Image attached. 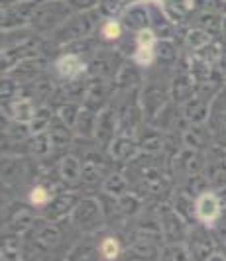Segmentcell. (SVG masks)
I'll use <instances>...</instances> for the list:
<instances>
[{
	"instance_id": "1",
	"label": "cell",
	"mask_w": 226,
	"mask_h": 261,
	"mask_svg": "<svg viewBox=\"0 0 226 261\" xmlns=\"http://www.w3.org/2000/svg\"><path fill=\"white\" fill-rule=\"evenodd\" d=\"M197 214L203 222L213 224L218 214H220V204H218V198L214 195H205L199 198L197 202Z\"/></svg>"
},
{
	"instance_id": "2",
	"label": "cell",
	"mask_w": 226,
	"mask_h": 261,
	"mask_svg": "<svg viewBox=\"0 0 226 261\" xmlns=\"http://www.w3.org/2000/svg\"><path fill=\"white\" fill-rule=\"evenodd\" d=\"M152 45H154V36L149 32H144L140 36V47L136 51V61L142 63V65H147L152 61Z\"/></svg>"
},
{
	"instance_id": "3",
	"label": "cell",
	"mask_w": 226,
	"mask_h": 261,
	"mask_svg": "<svg viewBox=\"0 0 226 261\" xmlns=\"http://www.w3.org/2000/svg\"><path fill=\"white\" fill-rule=\"evenodd\" d=\"M59 71H61V75H65V77H77L81 71H83V65H81V61L77 57L69 55V57H63V59L59 61Z\"/></svg>"
},
{
	"instance_id": "4",
	"label": "cell",
	"mask_w": 226,
	"mask_h": 261,
	"mask_svg": "<svg viewBox=\"0 0 226 261\" xmlns=\"http://www.w3.org/2000/svg\"><path fill=\"white\" fill-rule=\"evenodd\" d=\"M101 251H103V255H105L107 259H114L120 251L118 242H116L114 238H107V240L101 244Z\"/></svg>"
},
{
	"instance_id": "5",
	"label": "cell",
	"mask_w": 226,
	"mask_h": 261,
	"mask_svg": "<svg viewBox=\"0 0 226 261\" xmlns=\"http://www.w3.org/2000/svg\"><path fill=\"white\" fill-rule=\"evenodd\" d=\"M47 191L43 189V187H36L34 191H32V195H30V200H32V204H38V206H41V204H45L47 202Z\"/></svg>"
},
{
	"instance_id": "6",
	"label": "cell",
	"mask_w": 226,
	"mask_h": 261,
	"mask_svg": "<svg viewBox=\"0 0 226 261\" xmlns=\"http://www.w3.org/2000/svg\"><path fill=\"white\" fill-rule=\"evenodd\" d=\"M105 36H107L108 39L118 38V36H120V26L116 24V22H108L107 26H105Z\"/></svg>"
}]
</instances>
